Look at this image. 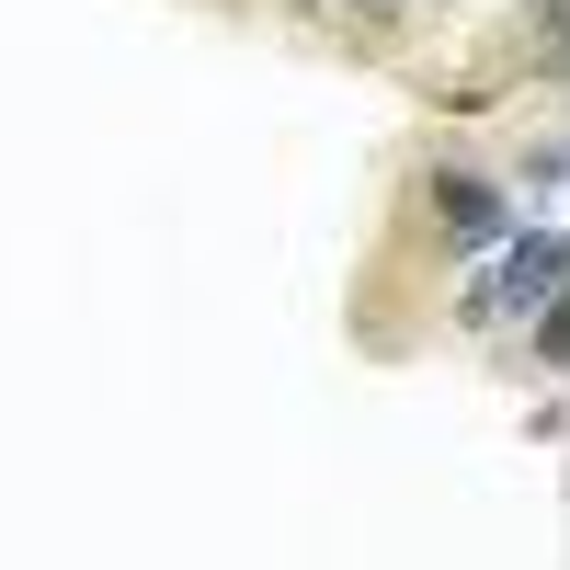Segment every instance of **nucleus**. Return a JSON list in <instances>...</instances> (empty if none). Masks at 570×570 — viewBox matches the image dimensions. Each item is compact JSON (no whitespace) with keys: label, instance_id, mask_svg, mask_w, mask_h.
Instances as JSON below:
<instances>
[{"label":"nucleus","instance_id":"f257e3e1","mask_svg":"<svg viewBox=\"0 0 570 570\" xmlns=\"http://www.w3.org/2000/svg\"><path fill=\"white\" fill-rule=\"evenodd\" d=\"M513 183L491 126H400L389 160H376V206H365V252L343 274V343L365 365H411L434 354V308L445 285L513 240Z\"/></svg>","mask_w":570,"mask_h":570},{"label":"nucleus","instance_id":"f03ea898","mask_svg":"<svg viewBox=\"0 0 570 570\" xmlns=\"http://www.w3.org/2000/svg\"><path fill=\"white\" fill-rule=\"evenodd\" d=\"M559 285H570V240H559V217H513V240H502V252H480V263L445 285L434 343L491 365V354L513 343V320H525V308H548Z\"/></svg>","mask_w":570,"mask_h":570},{"label":"nucleus","instance_id":"7ed1b4c3","mask_svg":"<svg viewBox=\"0 0 570 570\" xmlns=\"http://www.w3.org/2000/svg\"><path fill=\"white\" fill-rule=\"evenodd\" d=\"M308 58H331V69H365V80H400V69L422 58V0H320Z\"/></svg>","mask_w":570,"mask_h":570},{"label":"nucleus","instance_id":"20e7f679","mask_svg":"<svg viewBox=\"0 0 570 570\" xmlns=\"http://www.w3.org/2000/svg\"><path fill=\"white\" fill-rule=\"evenodd\" d=\"M491 376H502V389H559V376H570V285H559L548 308L513 320V343L491 354Z\"/></svg>","mask_w":570,"mask_h":570},{"label":"nucleus","instance_id":"39448f33","mask_svg":"<svg viewBox=\"0 0 570 570\" xmlns=\"http://www.w3.org/2000/svg\"><path fill=\"white\" fill-rule=\"evenodd\" d=\"M171 12H206V23H240L252 35V0H171Z\"/></svg>","mask_w":570,"mask_h":570}]
</instances>
